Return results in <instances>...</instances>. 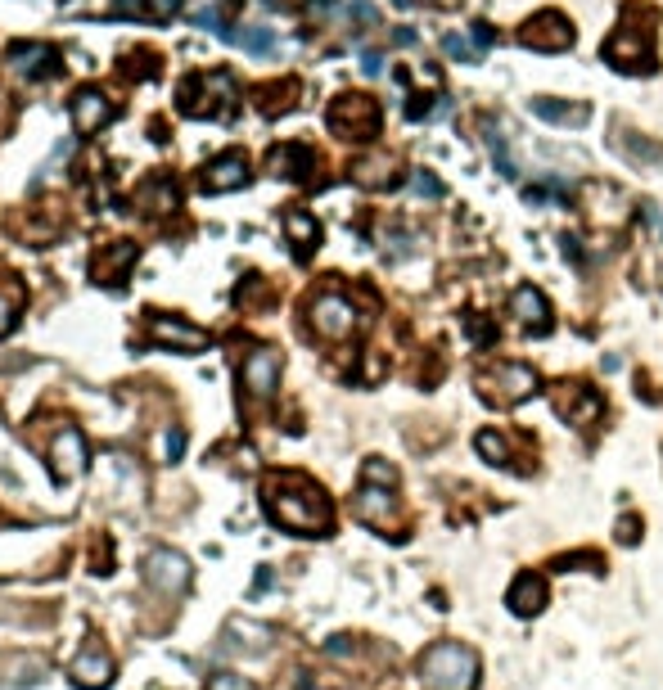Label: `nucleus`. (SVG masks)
<instances>
[{"mask_svg": "<svg viewBox=\"0 0 663 690\" xmlns=\"http://www.w3.org/2000/svg\"><path fill=\"white\" fill-rule=\"evenodd\" d=\"M18 317H23V289L18 285H0V339L18 326Z\"/></svg>", "mask_w": 663, "mask_h": 690, "instance_id": "c756f323", "label": "nucleus"}, {"mask_svg": "<svg viewBox=\"0 0 663 690\" xmlns=\"http://www.w3.org/2000/svg\"><path fill=\"white\" fill-rule=\"evenodd\" d=\"M185 0H149V9H154V18H172L176 9H181Z\"/></svg>", "mask_w": 663, "mask_h": 690, "instance_id": "ea45409f", "label": "nucleus"}, {"mask_svg": "<svg viewBox=\"0 0 663 690\" xmlns=\"http://www.w3.org/2000/svg\"><path fill=\"white\" fill-rule=\"evenodd\" d=\"M240 45H244L249 54H271V50H276V32H271V27H244V32H240Z\"/></svg>", "mask_w": 663, "mask_h": 690, "instance_id": "7c9ffc66", "label": "nucleus"}, {"mask_svg": "<svg viewBox=\"0 0 663 690\" xmlns=\"http://www.w3.org/2000/svg\"><path fill=\"white\" fill-rule=\"evenodd\" d=\"M519 41H524L528 50L560 54V50H569V45H573V23H569L560 9H542V14H533V18L519 27Z\"/></svg>", "mask_w": 663, "mask_h": 690, "instance_id": "9d476101", "label": "nucleus"}, {"mask_svg": "<svg viewBox=\"0 0 663 690\" xmlns=\"http://www.w3.org/2000/svg\"><path fill=\"white\" fill-rule=\"evenodd\" d=\"M163 451H167V460H181L185 456V429H167V438H163Z\"/></svg>", "mask_w": 663, "mask_h": 690, "instance_id": "f704fd0d", "label": "nucleus"}, {"mask_svg": "<svg viewBox=\"0 0 663 690\" xmlns=\"http://www.w3.org/2000/svg\"><path fill=\"white\" fill-rule=\"evenodd\" d=\"M442 50H447V54H451L456 63H474V50H469V45L460 41V36H451V32L442 36Z\"/></svg>", "mask_w": 663, "mask_h": 690, "instance_id": "72a5a7b5", "label": "nucleus"}, {"mask_svg": "<svg viewBox=\"0 0 663 690\" xmlns=\"http://www.w3.org/2000/svg\"><path fill=\"white\" fill-rule=\"evenodd\" d=\"M420 677H424L429 690H474V682H478V655L456 646V641L429 646L424 659H420Z\"/></svg>", "mask_w": 663, "mask_h": 690, "instance_id": "20e7f679", "label": "nucleus"}, {"mask_svg": "<svg viewBox=\"0 0 663 690\" xmlns=\"http://www.w3.org/2000/svg\"><path fill=\"white\" fill-rule=\"evenodd\" d=\"M262 506H267L271 524H280V528H289V533H298V537H326L330 524H334L330 496H326L308 474H294V469L267 474V483H262Z\"/></svg>", "mask_w": 663, "mask_h": 690, "instance_id": "f257e3e1", "label": "nucleus"}, {"mask_svg": "<svg viewBox=\"0 0 663 690\" xmlns=\"http://www.w3.org/2000/svg\"><path fill=\"white\" fill-rule=\"evenodd\" d=\"M136 262H140V244H131V240H113V244H104V249L95 253L90 276H95V285H122V280L131 276Z\"/></svg>", "mask_w": 663, "mask_h": 690, "instance_id": "f3484780", "label": "nucleus"}, {"mask_svg": "<svg viewBox=\"0 0 663 690\" xmlns=\"http://www.w3.org/2000/svg\"><path fill=\"white\" fill-rule=\"evenodd\" d=\"M280 370H285V356L276 347H253L244 356V365H240V383H244L249 397H262L267 402L280 388Z\"/></svg>", "mask_w": 663, "mask_h": 690, "instance_id": "f8f14e48", "label": "nucleus"}, {"mask_svg": "<svg viewBox=\"0 0 663 690\" xmlns=\"http://www.w3.org/2000/svg\"><path fill=\"white\" fill-rule=\"evenodd\" d=\"M118 5H122V9H136V5H140V0H118Z\"/></svg>", "mask_w": 663, "mask_h": 690, "instance_id": "c03bdc74", "label": "nucleus"}, {"mask_svg": "<svg viewBox=\"0 0 663 690\" xmlns=\"http://www.w3.org/2000/svg\"><path fill=\"white\" fill-rule=\"evenodd\" d=\"M352 181H356V185H370V190H384V185H397V176H393V158H374V163H356V167H352Z\"/></svg>", "mask_w": 663, "mask_h": 690, "instance_id": "c85d7f7f", "label": "nucleus"}, {"mask_svg": "<svg viewBox=\"0 0 663 690\" xmlns=\"http://www.w3.org/2000/svg\"><path fill=\"white\" fill-rule=\"evenodd\" d=\"M68 677H72V686H81V690H104L113 682V659H109L99 646H86V650L68 664Z\"/></svg>", "mask_w": 663, "mask_h": 690, "instance_id": "412c9836", "label": "nucleus"}, {"mask_svg": "<svg viewBox=\"0 0 663 690\" xmlns=\"http://www.w3.org/2000/svg\"><path fill=\"white\" fill-rule=\"evenodd\" d=\"M145 339L154 347H176V352H204L208 347V335L181 317H163V312H149L145 321Z\"/></svg>", "mask_w": 663, "mask_h": 690, "instance_id": "ddd939ff", "label": "nucleus"}, {"mask_svg": "<svg viewBox=\"0 0 663 690\" xmlns=\"http://www.w3.org/2000/svg\"><path fill=\"white\" fill-rule=\"evenodd\" d=\"M605 63L610 68H619V72H655V50H650V36L641 32V27H628L623 23V32H614L610 41H605Z\"/></svg>", "mask_w": 663, "mask_h": 690, "instance_id": "6e6552de", "label": "nucleus"}, {"mask_svg": "<svg viewBox=\"0 0 663 690\" xmlns=\"http://www.w3.org/2000/svg\"><path fill=\"white\" fill-rule=\"evenodd\" d=\"M546 600H551V591H546V578H542V573H519V578H515V587H510V610H515L519 619L542 614Z\"/></svg>", "mask_w": 663, "mask_h": 690, "instance_id": "5701e85b", "label": "nucleus"}, {"mask_svg": "<svg viewBox=\"0 0 663 690\" xmlns=\"http://www.w3.org/2000/svg\"><path fill=\"white\" fill-rule=\"evenodd\" d=\"M50 460H54V474L59 478H77L81 469H86V438H81V429H72V424H63L59 433H54V442H50Z\"/></svg>", "mask_w": 663, "mask_h": 690, "instance_id": "aec40b11", "label": "nucleus"}, {"mask_svg": "<svg viewBox=\"0 0 663 690\" xmlns=\"http://www.w3.org/2000/svg\"><path fill=\"white\" fill-rule=\"evenodd\" d=\"M136 208L145 213V217H167V213H176L181 208V185L172 181V176H145L140 185H136Z\"/></svg>", "mask_w": 663, "mask_h": 690, "instance_id": "6ab92c4d", "label": "nucleus"}, {"mask_svg": "<svg viewBox=\"0 0 663 690\" xmlns=\"http://www.w3.org/2000/svg\"><path fill=\"white\" fill-rule=\"evenodd\" d=\"M326 122H330V131L338 136V140L361 145V140H374V136H379L384 113H379V104H374L370 95H361V90H343V95H334L330 99Z\"/></svg>", "mask_w": 663, "mask_h": 690, "instance_id": "39448f33", "label": "nucleus"}, {"mask_svg": "<svg viewBox=\"0 0 663 690\" xmlns=\"http://www.w3.org/2000/svg\"><path fill=\"white\" fill-rule=\"evenodd\" d=\"M614 149H619V154H632L637 163H655V167H663V149L659 145H650L646 136H637V131H623V127H619V131H614Z\"/></svg>", "mask_w": 663, "mask_h": 690, "instance_id": "bb28decb", "label": "nucleus"}, {"mask_svg": "<svg viewBox=\"0 0 663 690\" xmlns=\"http://www.w3.org/2000/svg\"><path fill=\"white\" fill-rule=\"evenodd\" d=\"M393 41H397V45H415V32H411V27H397Z\"/></svg>", "mask_w": 663, "mask_h": 690, "instance_id": "79ce46f5", "label": "nucleus"}, {"mask_svg": "<svg viewBox=\"0 0 663 690\" xmlns=\"http://www.w3.org/2000/svg\"><path fill=\"white\" fill-rule=\"evenodd\" d=\"M317 154L308 149V145H298V140H289V145H276L271 154H267V172L271 176H285V181H303V185H312L317 181Z\"/></svg>", "mask_w": 663, "mask_h": 690, "instance_id": "dca6fc26", "label": "nucleus"}, {"mask_svg": "<svg viewBox=\"0 0 663 690\" xmlns=\"http://www.w3.org/2000/svg\"><path fill=\"white\" fill-rule=\"evenodd\" d=\"M326 650H330V655H347V637H334L330 646H326Z\"/></svg>", "mask_w": 663, "mask_h": 690, "instance_id": "37998d69", "label": "nucleus"}, {"mask_svg": "<svg viewBox=\"0 0 663 690\" xmlns=\"http://www.w3.org/2000/svg\"><path fill=\"white\" fill-rule=\"evenodd\" d=\"M361 72H365V77H379V72H384V59H379L374 50H365V54H361Z\"/></svg>", "mask_w": 663, "mask_h": 690, "instance_id": "58836bf2", "label": "nucleus"}, {"mask_svg": "<svg viewBox=\"0 0 663 690\" xmlns=\"http://www.w3.org/2000/svg\"><path fill=\"white\" fill-rule=\"evenodd\" d=\"M249 181H253V167H249V154H240V149L217 154V158L204 167V176H199V185H204L208 194H231V190H244Z\"/></svg>", "mask_w": 663, "mask_h": 690, "instance_id": "4468645a", "label": "nucleus"}, {"mask_svg": "<svg viewBox=\"0 0 663 690\" xmlns=\"http://www.w3.org/2000/svg\"><path fill=\"white\" fill-rule=\"evenodd\" d=\"M308 321H312V330H317V339H326V344H343L352 330H356V312H352V303L343 298V294H317L312 303H308Z\"/></svg>", "mask_w": 663, "mask_h": 690, "instance_id": "0eeeda50", "label": "nucleus"}, {"mask_svg": "<svg viewBox=\"0 0 663 690\" xmlns=\"http://www.w3.org/2000/svg\"><path fill=\"white\" fill-rule=\"evenodd\" d=\"M68 118H72V131H77V136H95V131H104V127L118 118V104H113L99 86H81V90L68 99Z\"/></svg>", "mask_w": 663, "mask_h": 690, "instance_id": "9b49d317", "label": "nucleus"}, {"mask_svg": "<svg viewBox=\"0 0 663 690\" xmlns=\"http://www.w3.org/2000/svg\"><path fill=\"white\" fill-rule=\"evenodd\" d=\"M240 104V86L231 72H190L176 86V109L185 118H231Z\"/></svg>", "mask_w": 663, "mask_h": 690, "instance_id": "7ed1b4c3", "label": "nucleus"}, {"mask_svg": "<svg viewBox=\"0 0 663 690\" xmlns=\"http://www.w3.org/2000/svg\"><path fill=\"white\" fill-rule=\"evenodd\" d=\"M140 573H145V582H149L158 596H185V591H190V560H185L181 551H167V546L149 551Z\"/></svg>", "mask_w": 663, "mask_h": 690, "instance_id": "1a4fd4ad", "label": "nucleus"}, {"mask_svg": "<svg viewBox=\"0 0 663 690\" xmlns=\"http://www.w3.org/2000/svg\"><path fill=\"white\" fill-rule=\"evenodd\" d=\"M208 690H253V686L240 673H217V677H208Z\"/></svg>", "mask_w": 663, "mask_h": 690, "instance_id": "c9c22d12", "label": "nucleus"}, {"mask_svg": "<svg viewBox=\"0 0 663 690\" xmlns=\"http://www.w3.org/2000/svg\"><path fill=\"white\" fill-rule=\"evenodd\" d=\"M411 190H415L420 199H442V181H438L433 172H424V167L411 172Z\"/></svg>", "mask_w": 663, "mask_h": 690, "instance_id": "473e14b6", "label": "nucleus"}, {"mask_svg": "<svg viewBox=\"0 0 663 690\" xmlns=\"http://www.w3.org/2000/svg\"><path fill=\"white\" fill-rule=\"evenodd\" d=\"M474 388L497 406H515V402H528L537 392V370L524 361H497V365L474 374Z\"/></svg>", "mask_w": 663, "mask_h": 690, "instance_id": "423d86ee", "label": "nucleus"}, {"mask_svg": "<svg viewBox=\"0 0 663 690\" xmlns=\"http://www.w3.org/2000/svg\"><path fill=\"white\" fill-rule=\"evenodd\" d=\"M267 641H271V628L262 623H244V619L226 623V650H267Z\"/></svg>", "mask_w": 663, "mask_h": 690, "instance_id": "a878e982", "label": "nucleus"}, {"mask_svg": "<svg viewBox=\"0 0 663 690\" xmlns=\"http://www.w3.org/2000/svg\"><path fill=\"white\" fill-rule=\"evenodd\" d=\"M9 63L23 72V77H32V81H45V77H59L63 72V54L54 50V45H45V41H18L14 50H9Z\"/></svg>", "mask_w": 663, "mask_h": 690, "instance_id": "a211bd4d", "label": "nucleus"}, {"mask_svg": "<svg viewBox=\"0 0 663 690\" xmlns=\"http://www.w3.org/2000/svg\"><path fill=\"white\" fill-rule=\"evenodd\" d=\"M393 5H406V0H393Z\"/></svg>", "mask_w": 663, "mask_h": 690, "instance_id": "49530a36", "label": "nucleus"}, {"mask_svg": "<svg viewBox=\"0 0 663 690\" xmlns=\"http://www.w3.org/2000/svg\"><path fill=\"white\" fill-rule=\"evenodd\" d=\"M533 113L551 127H587L592 104H569V99H546L542 95V99H533Z\"/></svg>", "mask_w": 663, "mask_h": 690, "instance_id": "393cba45", "label": "nucleus"}, {"mask_svg": "<svg viewBox=\"0 0 663 690\" xmlns=\"http://www.w3.org/2000/svg\"><path fill=\"white\" fill-rule=\"evenodd\" d=\"M393 487H397V469L384 465V460H365V469H361V492H356L352 510H356L361 524L384 528L388 537H402V533H397V528H402V506H397Z\"/></svg>", "mask_w": 663, "mask_h": 690, "instance_id": "f03ea898", "label": "nucleus"}, {"mask_svg": "<svg viewBox=\"0 0 663 690\" xmlns=\"http://www.w3.org/2000/svg\"><path fill=\"white\" fill-rule=\"evenodd\" d=\"M194 27H204V32H217V36L226 32V27H222V14H217V9H204V14L194 18Z\"/></svg>", "mask_w": 663, "mask_h": 690, "instance_id": "e433bc0d", "label": "nucleus"}, {"mask_svg": "<svg viewBox=\"0 0 663 690\" xmlns=\"http://www.w3.org/2000/svg\"><path fill=\"white\" fill-rule=\"evenodd\" d=\"M551 402H555V411H560V420L564 424H592L596 415H601V392L596 388H587V383H555V392H551Z\"/></svg>", "mask_w": 663, "mask_h": 690, "instance_id": "2eb2a0df", "label": "nucleus"}, {"mask_svg": "<svg viewBox=\"0 0 663 690\" xmlns=\"http://www.w3.org/2000/svg\"><path fill=\"white\" fill-rule=\"evenodd\" d=\"M294 95H298V81H271V86H258V109L267 118L294 109Z\"/></svg>", "mask_w": 663, "mask_h": 690, "instance_id": "cd10ccee", "label": "nucleus"}, {"mask_svg": "<svg viewBox=\"0 0 663 690\" xmlns=\"http://www.w3.org/2000/svg\"><path fill=\"white\" fill-rule=\"evenodd\" d=\"M474 447H478V451H483L492 465H510V451H506L501 433H492V429H488V433H478V442H474Z\"/></svg>", "mask_w": 663, "mask_h": 690, "instance_id": "2f4dec72", "label": "nucleus"}, {"mask_svg": "<svg viewBox=\"0 0 663 690\" xmlns=\"http://www.w3.org/2000/svg\"><path fill=\"white\" fill-rule=\"evenodd\" d=\"M469 36H474V50H478V54H483V50H492V27H488V23H474V27H469Z\"/></svg>", "mask_w": 663, "mask_h": 690, "instance_id": "4c0bfd02", "label": "nucleus"}, {"mask_svg": "<svg viewBox=\"0 0 663 690\" xmlns=\"http://www.w3.org/2000/svg\"><path fill=\"white\" fill-rule=\"evenodd\" d=\"M510 307H515V317H519V326H524L528 335H546V330H551V303L542 298V289L519 285L515 298H510Z\"/></svg>", "mask_w": 663, "mask_h": 690, "instance_id": "4be33fe9", "label": "nucleus"}, {"mask_svg": "<svg viewBox=\"0 0 663 690\" xmlns=\"http://www.w3.org/2000/svg\"><path fill=\"white\" fill-rule=\"evenodd\" d=\"M312 5H317V9H330L334 0H312Z\"/></svg>", "mask_w": 663, "mask_h": 690, "instance_id": "a18cd8bd", "label": "nucleus"}, {"mask_svg": "<svg viewBox=\"0 0 663 690\" xmlns=\"http://www.w3.org/2000/svg\"><path fill=\"white\" fill-rule=\"evenodd\" d=\"M285 235H289V244H294L298 258H312L321 249V222L312 213H303V208H289L285 213Z\"/></svg>", "mask_w": 663, "mask_h": 690, "instance_id": "b1692460", "label": "nucleus"}, {"mask_svg": "<svg viewBox=\"0 0 663 690\" xmlns=\"http://www.w3.org/2000/svg\"><path fill=\"white\" fill-rule=\"evenodd\" d=\"M352 14H356L361 23H374V18H379V9H374L370 0H352Z\"/></svg>", "mask_w": 663, "mask_h": 690, "instance_id": "a19ab883", "label": "nucleus"}]
</instances>
